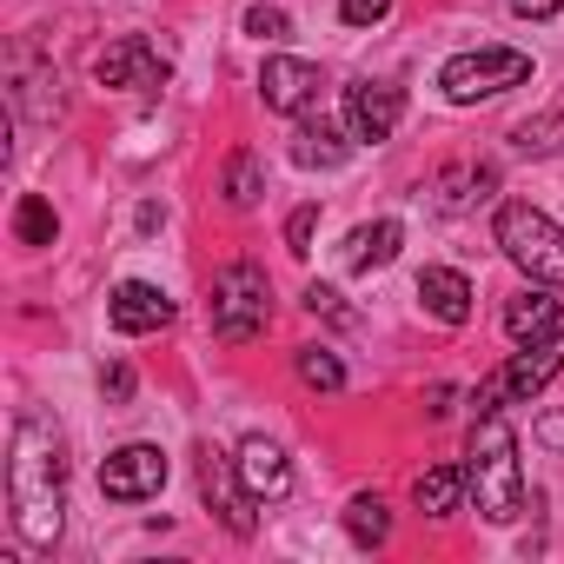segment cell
Listing matches in <instances>:
<instances>
[{
    "label": "cell",
    "mask_w": 564,
    "mask_h": 564,
    "mask_svg": "<svg viewBox=\"0 0 564 564\" xmlns=\"http://www.w3.org/2000/svg\"><path fill=\"white\" fill-rule=\"evenodd\" d=\"M107 319H113V333L140 339V333H160V326H173V300H166L160 286H147V279H120V286H113V300H107Z\"/></svg>",
    "instance_id": "obj_12"
},
{
    "label": "cell",
    "mask_w": 564,
    "mask_h": 564,
    "mask_svg": "<svg viewBox=\"0 0 564 564\" xmlns=\"http://www.w3.org/2000/svg\"><path fill=\"white\" fill-rule=\"evenodd\" d=\"M199 491H206V505L226 518V531L232 538H252L259 531V518H252V491H246V478H239V465L226 458V452H199Z\"/></svg>",
    "instance_id": "obj_9"
},
{
    "label": "cell",
    "mask_w": 564,
    "mask_h": 564,
    "mask_svg": "<svg viewBox=\"0 0 564 564\" xmlns=\"http://www.w3.org/2000/svg\"><path fill=\"white\" fill-rule=\"evenodd\" d=\"M166 485V452L160 445H120L107 465H100V491L113 505H140Z\"/></svg>",
    "instance_id": "obj_10"
},
{
    "label": "cell",
    "mask_w": 564,
    "mask_h": 564,
    "mask_svg": "<svg viewBox=\"0 0 564 564\" xmlns=\"http://www.w3.org/2000/svg\"><path fill=\"white\" fill-rule=\"evenodd\" d=\"M313 232H319V206H300V213L286 219V246L306 259V252H313Z\"/></svg>",
    "instance_id": "obj_25"
},
{
    "label": "cell",
    "mask_w": 564,
    "mask_h": 564,
    "mask_svg": "<svg viewBox=\"0 0 564 564\" xmlns=\"http://www.w3.org/2000/svg\"><path fill=\"white\" fill-rule=\"evenodd\" d=\"M399 246H405V226H399V219H372V226H359V232H352V246H346V265H352V272L392 265V259H399Z\"/></svg>",
    "instance_id": "obj_15"
},
{
    "label": "cell",
    "mask_w": 564,
    "mask_h": 564,
    "mask_svg": "<svg viewBox=\"0 0 564 564\" xmlns=\"http://www.w3.org/2000/svg\"><path fill=\"white\" fill-rule=\"evenodd\" d=\"M505 333L524 346V339H544V333H557V300H551V286H531V293H518L511 306H505Z\"/></svg>",
    "instance_id": "obj_16"
},
{
    "label": "cell",
    "mask_w": 564,
    "mask_h": 564,
    "mask_svg": "<svg viewBox=\"0 0 564 564\" xmlns=\"http://www.w3.org/2000/svg\"><path fill=\"white\" fill-rule=\"evenodd\" d=\"M352 147H359L352 133H339V127H326V120H306L300 140H293V160H300V166H346Z\"/></svg>",
    "instance_id": "obj_17"
},
{
    "label": "cell",
    "mask_w": 564,
    "mask_h": 564,
    "mask_svg": "<svg viewBox=\"0 0 564 564\" xmlns=\"http://www.w3.org/2000/svg\"><path fill=\"white\" fill-rule=\"evenodd\" d=\"M100 386H107V399H113V405H120V399H133V372H127V366H107V379H100Z\"/></svg>",
    "instance_id": "obj_28"
},
{
    "label": "cell",
    "mask_w": 564,
    "mask_h": 564,
    "mask_svg": "<svg viewBox=\"0 0 564 564\" xmlns=\"http://www.w3.org/2000/svg\"><path fill=\"white\" fill-rule=\"evenodd\" d=\"M538 445L564 452V412H544V419H538Z\"/></svg>",
    "instance_id": "obj_29"
},
{
    "label": "cell",
    "mask_w": 564,
    "mask_h": 564,
    "mask_svg": "<svg viewBox=\"0 0 564 564\" xmlns=\"http://www.w3.org/2000/svg\"><path fill=\"white\" fill-rule=\"evenodd\" d=\"M265 319H272V286H265V272L259 265H226L219 279H213V333L226 339V346H246V339H259L265 333Z\"/></svg>",
    "instance_id": "obj_5"
},
{
    "label": "cell",
    "mask_w": 564,
    "mask_h": 564,
    "mask_svg": "<svg viewBox=\"0 0 564 564\" xmlns=\"http://www.w3.org/2000/svg\"><path fill=\"white\" fill-rule=\"evenodd\" d=\"M564 8V0H511V14H524V21H551Z\"/></svg>",
    "instance_id": "obj_30"
},
{
    "label": "cell",
    "mask_w": 564,
    "mask_h": 564,
    "mask_svg": "<svg viewBox=\"0 0 564 564\" xmlns=\"http://www.w3.org/2000/svg\"><path fill=\"white\" fill-rule=\"evenodd\" d=\"M8 511H14V531L34 551H54L61 544V524H67V452H61V432L47 419H21L14 425Z\"/></svg>",
    "instance_id": "obj_1"
},
{
    "label": "cell",
    "mask_w": 564,
    "mask_h": 564,
    "mask_svg": "<svg viewBox=\"0 0 564 564\" xmlns=\"http://www.w3.org/2000/svg\"><path fill=\"white\" fill-rule=\"evenodd\" d=\"M491 232H498V252L531 279V286H564V226L551 213H538L531 199H505Z\"/></svg>",
    "instance_id": "obj_3"
},
{
    "label": "cell",
    "mask_w": 564,
    "mask_h": 564,
    "mask_svg": "<svg viewBox=\"0 0 564 564\" xmlns=\"http://www.w3.org/2000/svg\"><path fill=\"white\" fill-rule=\"evenodd\" d=\"M306 306H313V313H326V319H339V326H352V313L339 306V293H333V286H306Z\"/></svg>",
    "instance_id": "obj_27"
},
{
    "label": "cell",
    "mask_w": 564,
    "mask_h": 564,
    "mask_svg": "<svg viewBox=\"0 0 564 564\" xmlns=\"http://www.w3.org/2000/svg\"><path fill=\"white\" fill-rule=\"evenodd\" d=\"M346 531H352V544H366V551H379V544L392 538V511H386V498H372V491H359V498L346 505Z\"/></svg>",
    "instance_id": "obj_19"
},
{
    "label": "cell",
    "mask_w": 564,
    "mask_h": 564,
    "mask_svg": "<svg viewBox=\"0 0 564 564\" xmlns=\"http://www.w3.org/2000/svg\"><path fill=\"white\" fill-rule=\"evenodd\" d=\"M465 491L478 505V518L511 524L524 511V471H518V438L505 432V419H478L471 425V452H465Z\"/></svg>",
    "instance_id": "obj_2"
},
{
    "label": "cell",
    "mask_w": 564,
    "mask_h": 564,
    "mask_svg": "<svg viewBox=\"0 0 564 564\" xmlns=\"http://www.w3.org/2000/svg\"><path fill=\"white\" fill-rule=\"evenodd\" d=\"M319 87H326V74L313 61H293V54H272L259 67V94H265L272 113H306V107H319Z\"/></svg>",
    "instance_id": "obj_11"
},
{
    "label": "cell",
    "mask_w": 564,
    "mask_h": 564,
    "mask_svg": "<svg viewBox=\"0 0 564 564\" xmlns=\"http://www.w3.org/2000/svg\"><path fill=\"white\" fill-rule=\"evenodd\" d=\"M166 54L153 47V41H140V34H127V41H113V47H100L94 54V80L100 87H127V94H153V87H166Z\"/></svg>",
    "instance_id": "obj_7"
},
{
    "label": "cell",
    "mask_w": 564,
    "mask_h": 564,
    "mask_svg": "<svg viewBox=\"0 0 564 564\" xmlns=\"http://www.w3.org/2000/svg\"><path fill=\"white\" fill-rule=\"evenodd\" d=\"M14 239H21V246H54V239H61V213H54L41 193H21V206H14Z\"/></svg>",
    "instance_id": "obj_20"
},
{
    "label": "cell",
    "mask_w": 564,
    "mask_h": 564,
    "mask_svg": "<svg viewBox=\"0 0 564 564\" xmlns=\"http://www.w3.org/2000/svg\"><path fill=\"white\" fill-rule=\"evenodd\" d=\"M412 498H419V511H425V518L458 511V498H465V465H432V471H419Z\"/></svg>",
    "instance_id": "obj_18"
},
{
    "label": "cell",
    "mask_w": 564,
    "mask_h": 564,
    "mask_svg": "<svg viewBox=\"0 0 564 564\" xmlns=\"http://www.w3.org/2000/svg\"><path fill=\"white\" fill-rule=\"evenodd\" d=\"M293 366H300V379H306L313 392H339V386H346V366H339V352H333V346H300V359H293Z\"/></svg>",
    "instance_id": "obj_21"
},
{
    "label": "cell",
    "mask_w": 564,
    "mask_h": 564,
    "mask_svg": "<svg viewBox=\"0 0 564 564\" xmlns=\"http://www.w3.org/2000/svg\"><path fill=\"white\" fill-rule=\"evenodd\" d=\"M286 28H293L286 8H265V0H259V8H246V34H252V41H279Z\"/></svg>",
    "instance_id": "obj_24"
},
{
    "label": "cell",
    "mask_w": 564,
    "mask_h": 564,
    "mask_svg": "<svg viewBox=\"0 0 564 564\" xmlns=\"http://www.w3.org/2000/svg\"><path fill=\"white\" fill-rule=\"evenodd\" d=\"M557 133H564V120H557V113H538V120H524V127H518V147H524V153H551V147H557Z\"/></svg>",
    "instance_id": "obj_23"
},
{
    "label": "cell",
    "mask_w": 564,
    "mask_h": 564,
    "mask_svg": "<svg viewBox=\"0 0 564 564\" xmlns=\"http://www.w3.org/2000/svg\"><path fill=\"white\" fill-rule=\"evenodd\" d=\"M531 80V54L518 47H471V54H452L438 67V87L452 107H471V100H491L505 87H524Z\"/></svg>",
    "instance_id": "obj_6"
},
{
    "label": "cell",
    "mask_w": 564,
    "mask_h": 564,
    "mask_svg": "<svg viewBox=\"0 0 564 564\" xmlns=\"http://www.w3.org/2000/svg\"><path fill=\"white\" fill-rule=\"evenodd\" d=\"M232 465H239L246 491H252V498H265V505L293 491V465H286V452H279L272 438H246V445L232 452Z\"/></svg>",
    "instance_id": "obj_13"
},
{
    "label": "cell",
    "mask_w": 564,
    "mask_h": 564,
    "mask_svg": "<svg viewBox=\"0 0 564 564\" xmlns=\"http://www.w3.org/2000/svg\"><path fill=\"white\" fill-rule=\"evenodd\" d=\"M419 300H425V313L438 319V326H465L471 319V279L465 272H452V265H425L419 272Z\"/></svg>",
    "instance_id": "obj_14"
},
{
    "label": "cell",
    "mask_w": 564,
    "mask_h": 564,
    "mask_svg": "<svg viewBox=\"0 0 564 564\" xmlns=\"http://www.w3.org/2000/svg\"><path fill=\"white\" fill-rule=\"evenodd\" d=\"M564 372V326L557 333H544V339H524V352H511L478 392H471V412L478 419H491V412H505V405H524L531 392H544L551 379Z\"/></svg>",
    "instance_id": "obj_4"
},
{
    "label": "cell",
    "mask_w": 564,
    "mask_h": 564,
    "mask_svg": "<svg viewBox=\"0 0 564 564\" xmlns=\"http://www.w3.org/2000/svg\"><path fill=\"white\" fill-rule=\"evenodd\" d=\"M399 120H405V94H399L392 80H359V87H346V133H352L359 147L392 140Z\"/></svg>",
    "instance_id": "obj_8"
},
{
    "label": "cell",
    "mask_w": 564,
    "mask_h": 564,
    "mask_svg": "<svg viewBox=\"0 0 564 564\" xmlns=\"http://www.w3.org/2000/svg\"><path fill=\"white\" fill-rule=\"evenodd\" d=\"M339 14H346L352 28H372V21H386V14H392V0H339Z\"/></svg>",
    "instance_id": "obj_26"
},
{
    "label": "cell",
    "mask_w": 564,
    "mask_h": 564,
    "mask_svg": "<svg viewBox=\"0 0 564 564\" xmlns=\"http://www.w3.org/2000/svg\"><path fill=\"white\" fill-rule=\"evenodd\" d=\"M226 199H232V206H252V199H259V160H252V153H232V160H226Z\"/></svg>",
    "instance_id": "obj_22"
}]
</instances>
